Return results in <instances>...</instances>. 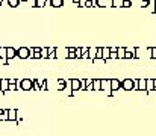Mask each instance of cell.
<instances>
[{"label":"cell","instance_id":"obj_1","mask_svg":"<svg viewBox=\"0 0 156 136\" xmlns=\"http://www.w3.org/2000/svg\"><path fill=\"white\" fill-rule=\"evenodd\" d=\"M17 89L18 91L33 89V80L32 79H17Z\"/></svg>","mask_w":156,"mask_h":136},{"label":"cell","instance_id":"obj_2","mask_svg":"<svg viewBox=\"0 0 156 136\" xmlns=\"http://www.w3.org/2000/svg\"><path fill=\"white\" fill-rule=\"evenodd\" d=\"M121 89H123V91H133V89H136V79H123V80H121Z\"/></svg>","mask_w":156,"mask_h":136},{"label":"cell","instance_id":"obj_3","mask_svg":"<svg viewBox=\"0 0 156 136\" xmlns=\"http://www.w3.org/2000/svg\"><path fill=\"white\" fill-rule=\"evenodd\" d=\"M100 89L105 91L106 95H109V97H112L115 94L111 91V79H100Z\"/></svg>","mask_w":156,"mask_h":136},{"label":"cell","instance_id":"obj_4","mask_svg":"<svg viewBox=\"0 0 156 136\" xmlns=\"http://www.w3.org/2000/svg\"><path fill=\"white\" fill-rule=\"evenodd\" d=\"M29 53H30V49H28V47H20V49H17V58L28 59V58H29Z\"/></svg>","mask_w":156,"mask_h":136},{"label":"cell","instance_id":"obj_5","mask_svg":"<svg viewBox=\"0 0 156 136\" xmlns=\"http://www.w3.org/2000/svg\"><path fill=\"white\" fill-rule=\"evenodd\" d=\"M17 58V49L14 47H6V61H11Z\"/></svg>","mask_w":156,"mask_h":136},{"label":"cell","instance_id":"obj_6","mask_svg":"<svg viewBox=\"0 0 156 136\" xmlns=\"http://www.w3.org/2000/svg\"><path fill=\"white\" fill-rule=\"evenodd\" d=\"M67 86H70V82L65 80V79H58V83H56L58 91H64Z\"/></svg>","mask_w":156,"mask_h":136},{"label":"cell","instance_id":"obj_7","mask_svg":"<svg viewBox=\"0 0 156 136\" xmlns=\"http://www.w3.org/2000/svg\"><path fill=\"white\" fill-rule=\"evenodd\" d=\"M70 89L71 91H80V79H71L70 80Z\"/></svg>","mask_w":156,"mask_h":136},{"label":"cell","instance_id":"obj_8","mask_svg":"<svg viewBox=\"0 0 156 136\" xmlns=\"http://www.w3.org/2000/svg\"><path fill=\"white\" fill-rule=\"evenodd\" d=\"M121 88V80L118 79H111V91L114 92V91H118Z\"/></svg>","mask_w":156,"mask_h":136},{"label":"cell","instance_id":"obj_9","mask_svg":"<svg viewBox=\"0 0 156 136\" xmlns=\"http://www.w3.org/2000/svg\"><path fill=\"white\" fill-rule=\"evenodd\" d=\"M17 113H18L17 109H8V121H15L17 120Z\"/></svg>","mask_w":156,"mask_h":136},{"label":"cell","instance_id":"obj_10","mask_svg":"<svg viewBox=\"0 0 156 136\" xmlns=\"http://www.w3.org/2000/svg\"><path fill=\"white\" fill-rule=\"evenodd\" d=\"M94 6H99V8L111 6V0H94Z\"/></svg>","mask_w":156,"mask_h":136},{"label":"cell","instance_id":"obj_11","mask_svg":"<svg viewBox=\"0 0 156 136\" xmlns=\"http://www.w3.org/2000/svg\"><path fill=\"white\" fill-rule=\"evenodd\" d=\"M109 54H111V49L109 47H102V59L103 61H109Z\"/></svg>","mask_w":156,"mask_h":136},{"label":"cell","instance_id":"obj_12","mask_svg":"<svg viewBox=\"0 0 156 136\" xmlns=\"http://www.w3.org/2000/svg\"><path fill=\"white\" fill-rule=\"evenodd\" d=\"M145 82H147V79H136V89L145 91Z\"/></svg>","mask_w":156,"mask_h":136},{"label":"cell","instance_id":"obj_13","mask_svg":"<svg viewBox=\"0 0 156 136\" xmlns=\"http://www.w3.org/2000/svg\"><path fill=\"white\" fill-rule=\"evenodd\" d=\"M96 54H97V47H88V59H96Z\"/></svg>","mask_w":156,"mask_h":136},{"label":"cell","instance_id":"obj_14","mask_svg":"<svg viewBox=\"0 0 156 136\" xmlns=\"http://www.w3.org/2000/svg\"><path fill=\"white\" fill-rule=\"evenodd\" d=\"M153 88H155L153 79H147V82H145V91H147V92H150V91H153Z\"/></svg>","mask_w":156,"mask_h":136},{"label":"cell","instance_id":"obj_15","mask_svg":"<svg viewBox=\"0 0 156 136\" xmlns=\"http://www.w3.org/2000/svg\"><path fill=\"white\" fill-rule=\"evenodd\" d=\"M0 121H8V109H0Z\"/></svg>","mask_w":156,"mask_h":136},{"label":"cell","instance_id":"obj_16","mask_svg":"<svg viewBox=\"0 0 156 136\" xmlns=\"http://www.w3.org/2000/svg\"><path fill=\"white\" fill-rule=\"evenodd\" d=\"M50 5L53 8H61L64 6V0H50Z\"/></svg>","mask_w":156,"mask_h":136},{"label":"cell","instance_id":"obj_17","mask_svg":"<svg viewBox=\"0 0 156 136\" xmlns=\"http://www.w3.org/2000/svg\"><path fill=\"white\" fill-rule=\"evenodd\" d=\"M124 53H126V49H124V47H118V49H117V56H118V59H124Z\"/></svg>","mask_w":156,"mask_h":136},{"label":"cell","instance_id":"obj_18","mask_svg":"<svg viewBox=\"0 0 156 136\" xmlns=\"http://www.w3.org/2000/svg\"><path fill=\"white\" fill-rule=\"evenodd\" d=\"M92 89L94 91H102L100 89V79H92Z\"/></svg>","mask_w":156,"mask_h":136},{"label":"cell","instance_id":"obj_19","mask_svg":"<svg viewBox=\"0 0 156 136\" xmlns=\"http://www.w3.org/2000/svg\"><path fill=\"white\" fill-rule=\"evenodd\" d=\"M21 3V0H8V6H11V8H17Z\"/></svg>","mask_w":156,"mask_h":136},{"label":"cell","instance_id":"obj_20","mask_svg":"<svg viewBox=\"0 0 156 136\" xmlns=\"http://www.w3.org/2000/svg\"><path fill=\"white\" fill-rule=\"evenodd\" d=\"M40 54H41V59H47V56H49V47L41 49V50H40Z\"/></svg>","mask_w":156,"mask_h":136},{"label":"cell","instance_id":"obj_21","mask_svg":"<svg viewBox=\"0 0 156 136\" xmlns=\"http://www.w3.org/2000/svg\"><path fill=\"white\" fill-rule=\"evenodd\" d=\"M121 5H123V0H111L112 8H121Z\"/></svg>","mask_w":156,"mask_h":136},{"label":"cell","instance_id":"obj_22","mask_svg":"<svg viewBox=\"0 0 156 136\" xmlns=\"http://www.w3.org/2000/svg\"><path fill=\"white\" fill-rule=\"evenodd\" d=\"M8 86H9V83H8V79H2V92H6L8 91Z\"/></svg>","mask_w":156,"mask_h":136},{"label":"cell","instance_id":"obj_23","mask_svg":"<svg viewBox=\"0 0 156 136\" xmlns=\"http://www.w3.org/2000/svg\"><path fill=\"white\" fill-rule=\"evenodd\" d=\"M147 53H150L152 59H156V47H149L147 49Z\"/></svg>","mask_w":156,"mask_h":136},{"label":"cell","instance_id":"obj_24","mask_svg":"<svg viewBox=\"0 0 156 136\" xmlns=\"http://www.w3.org/2000/svg\"><path fill=\"white\" fill-rule=\"evenodd\" d=\"M85 83H86L85 91H92V79H85Z\"/></svg>","mask_w":156,"mask_h":136},{"label":"cell","instance_id":"obj_25","mask_svg":"<svg viewBox=\"0 0 156 136\" xmlns=\"http://www.w3.org/2000/svg\"><path fill=\"white\" fill-rule=\"evenodd\" d=\"M40 91H47V79H42L41 85H40Z\"/></svg>","mask_w":156,"mask_h":136},{"label":"cell","instance_id":"obj_26","mask_svg":"<svg viewBox=\"0 0 156 136\" xmlns=\"http://www.w3.org/2000/svg\"><path fill=\"white\" fill-rule=\"evenodd\" d=\"M74 54H76V59H82V49L77 47V49L74 50Z\"/></svg>","mask_w":156,"mask_h":136},{"label":"cell","instance_id":"obj_27","mask_svg":"<svg viewBox=\"0 0 156 136\" xmlns=\"http://www.w3.org/2000/svg\"><path fill=\"white\" fill-rule=\"evenodd\" d=\"M124 59H135V54L126 50V53H124Z\"/></svg>","mask_w":156,"mask_h":136},{"label":"cell","instance_id":"obj_28","mask_svg":"<svg viewBox=\"0 0 156 136\" xmlns=\"http://www.w3.org/2000/svg\"><path fill=\"white\" fill-rule=\"evenodd\" d=\"M0 58L6 59V47H0Z\"/></svg>","mask_w":156,"mask_h":136},{"label":"cell","instance_id":"obj_29","mask_svg":"<svg viewBox=\"0 0 156 136\" xmlns=\"http://www.w3.org/2000/svg\"><path fill=\"white\" fill-rule=\"evenodd\" d=\"M131 6H132L131 0H123V5H121V8H131Z\"/></svg>","mask_w":156,"mask_h":136},{"label":"cell","instance_id":"obj_30","mask_svg":"<svg viewBox=\"0 0 156 136\" xmlns=\"http://www.w3.org/2000/svg\"><path fill=\"white\" fill-rule=\"evenodd\" d=\"M8 91H17V82H15V83H9V86H8Z\"/></svg>","mask_w":156,"mask_h":136},{"label":"cell","instance_id":"obj_31","mask_svg":"<svg viewBox=\"0 0 156 136\" xmlns=\"http://www.w3.org/2000/svg\"><path fill=\"white\" fill-rule=\"evenodd\" d=\"M109 59H118V56H117V53H114V51H111V54H109Z\"/></svg>","mask_w":156,"mask_h":136},{"label":"cell","instance_id":"obj_32","mask_svg":"<svg viewBox=\"0 0 156 136\" xmlns=\"http://www.w3.org/2000/svg\"><path fill=\"white\" fill-rule=\"evenodd\" d=\"M149 3H150V0H141V5L145 8V6H149Z\"/></svg>","mask_w":156,"mask_h":136},{"label":"cell","instance_id":"obj_33","mask_svg":"<svg viewBox=\"0 0 156 136\" xmlns=\"http://www.w3.org/2000/svg\"><path fill=\"white\" fill-rule=\"evenodd\" d=\"M92 62L94 63H105V61H103V59H92Z\"/></svg>","mask_w":156,"mask_h":136},{"label":"cell","instance_id":"obj_34","mask_svg":"<svg viewBox=\"0 0 156 136\" xmlns=\"http://www.w3.org/2000/svg\"><path fill=\"white\" fill-rule=\"evenodd\" d=\"M0 6H8V0H2V2H0Z\"/></svg>","mask_w":156,"mask_h":136},{"label":"cell","instance_id":"obj_35","mask_svg":"<svg viewBox=\"0 0 156 136\" xmlns=\"http://www.w3.org/2000/svg\"><path fill=\"white\" fill-rule=\"evenodd\" d=\"M71 2H73V3L77 6V5H79V2H80V0H71Z\"/></svg>","mask_w":156,"mask_h":136},{"label":"cell","instance_id":"obj_36","mask_svg":"<svg viewBox=\"0 0 156 136\" xmlns=\"http://www.w3.org/2000/svg\"><path fill=\"white\" fill-rule=\"evenodd\" d=\"M152 2H153V3H155V6H156V0H152Z\"/></svg>","mask_w":156,"mask_h":136}]
</instances>
